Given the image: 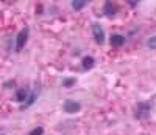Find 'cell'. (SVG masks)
I'll use <instances>...</instances> for the list:
<instances>
[{
  "label": "cell",
  "instance_id": "ba28073f",
  "mask_svg": "<svg viewBox=\"0 0 156 135\" xmlns=\"http://www.w3.org/2000/svg\"><path fill=\"white\" fill-rule=\"evenodd\" d=\"M28 95H30V92H28V89H19V90H16V95H14V100H16L17 103H25V100L28 98Z\"/></svg>",
  "mask_w": 156,
  "mask_h": 135
},
{
  "label": "cell",
  "instance_id": "30bf717a",
  "mask_svg": "<svg viewBox=\"0 0 156 135\" xmlns=\"http://www.w3.org/2000/svg\"><path fill=\"white\" fill-rule=\"evenodd\" d=\"M72 8L75 9V11H80V9H83L86 5H87V2L86 0H72Z\"/></svg>",
  "mask_w": 156,
  "mask_h": 135
},
{
  "label": "cell",
  "instance_id": "6da1fadb",
  "mask_svg": "<svg viewBox=\"0 0 156 135\" xmlns=\"http://www.w3.org/2000/svg\"><path fill=\"white\" fill-rule=\"evenodd\" d=\"M151 107H153V104L150 101H140V103H137L136 107H134V118L136 120L147 118L150 110H151Z\"/></svg>",
  "mask_w": 156,
  "mask_h": 135
},
{
  "label": "cell",
  "instance_id": "9c48e42d",
  "mask_svg": "<svg viewBox=\"0 0 156 135\" xmlns=\"http://www.w3.org/2000/svg\"><path fill=\"white\" fill-rule=\"evenodd\" d=\"M81 67H83V70H90V69H94L95 67V59L92 56H84L81 59Z\"/></svg>",
  "mask_w": 156,
  "mask_h": 135
},
{
  "label": "cell",
  "instance_id": "8fae6325",
  "mask_svg": "<svg viewBox=\"0 0 156 135\" xmlns=\"http://www.w3.org/2000/svg\"><path fill=\"white\" fill-rule=\"evenodd\" d=\"M76 83V79L75 78H66V79H62V87H73Z\"/></svg>",
  "mask_w": 156,
  "mask_h": 135
},
{
  "label": "cell",
  "instance_id": "5bb4252c",
  "mask_svg": "<svg viewBox=\"0 0 156 135\" xmlns=\"http://www.w3.org/2000/svg\"><path fill=\"white\" fill-rule=\"evenodd\" d=\"M9 86H14V81H9V83L5 84V87H9Z\"/></svg>",
  "mask_w": 156,
  "mask_h": 135
},
{
  "label": "cell",
  "instance_id": "4fadbf2b",
  "mask_svg": "<svg viewBox=\"0 0 156 135\" xmlns=\"http://www.w3.org/2000/svg\"><path fill=\"white\" fill-rule=\"evenodd\" d=\"M28 135H44V127H41V126H37V127H34Z\"/></svg>",
  "mask_w": 156,
  "mask_h": 135
},
{
  "label": "cell",
  "instance_id": "9a60e30c",
  "mask_svg": "<svg viewBox=\"0 0 156 135\" xmlns=\"http://www.w3.org/2000/svg\"><path fill=\"white\" fill-rule=\"evenodd\" d=\"M0 135H5V133H0Z\"/></svg>",
  "mask_w": 156,
  "mask_h": 135
},
{
  "label": "cell",
  "instance_id": "7a4b0ae2",
  "mask_svg": "<svg viewBox=\"0 0 156 135\" xmlns=\"http://www.w3.org/2000/svg\"><path fill=\"white\" fill-rule=\"evenodd\" d=\"M28 36H30V30H28V26H25V28H22L17 36H16V40H14V47H16V51L20 53L25 47V44H27V40H28Z\"/></svg>",
  "mask_w": 156,
  "mask_h": 135
},
{
  "label": "cell",
  "instance_id": "52a82bcc",
  "mask_svg": "<svg viewBox=\"0 0 156 135\" xmlns=\"http://www.w3.org/2000/svg\"><path fill=\"white\" fill-rule=\"evenodd\" d=\"M109 44H111V47H122L123 44H125V37L122 36V34H111V37H109Z\"/></svg>",
  "mask_w": 156,
  "mask_h": 135
},
{
  "label": "cell",
  "instance_id": "3957f363",
  "mask_svg": "<svg viewBox=\"0 0 156 135\" xmlns=\"http://www.w3.org/2000/svg\"><path fill=\"white\" fill-rule=\"evenodd\" d=\"M90 28H92V36H94V40L101 45V44H105V31H103L101 28V25L98 22H94L92 25H90Z\"/></svg>",
  "mask_w": 156,
  "mask_h": 135
},
{
  "label": "cell",
  "instance_id": "8992f818",
  "mask_svg": "<svg viewBox=\"0 0 156 135\" xmlns=\"http://www.w3.org/2000/svg\"><path fill=\"white\" fill-rule=\"evenodd\" d=\"M37 96H39V89H34L33 92H30L28 98L25 100V103L20 106V110H25V109H28V107H31L34 104V101L37 100Z\"/></svg>",
  "mask_w": 156,
  "mask_h": 135
},
{
  "label": "cell",
  "instance_id": "7c38bea8",
  "mask_svg": "<svg viewBox=\"0 0 156 135\" xmlns=\"http://www.w3.org/2000/svg\"><path fill=\"white\" fill-rule=\"evenodd\" d=\"M147 47L151 48V50H156V36H151V37L147 40Z\"/></svg>",
  "mask_w": 156,
  "mask_h": 135
},
{
  "label": "cell",
  "instance_id": "277c9868",
  "mask_svg": "<svg viewBox=\"0 0 156 135\" xmlns=\"http://www.w3.org/2000/svg\"><path fill=\"white\" fill-rule=\"evenodd\" d=\"M62 109L66 113H76L81 110V104L75 100H66L62 104Z\"/></svg>",
  "mask_w": 156,
  "mask_h": 135
},
{
  "label": "cell",
  "instance_id": "5b68a950",
  "mask_svg": "<svg viewBox=\"0 0 156 135\" xmlns=\"http://www.w3.org/2000/svg\"><path fill=\"white\" fill-rule=\"evenodd\" d=\"M117 12H119V6L114 2H105V5H103V14L106 17H114Z\"/></svg>",
  "mask_w": 156,
  "mask_h": 135
}]
</instances>
